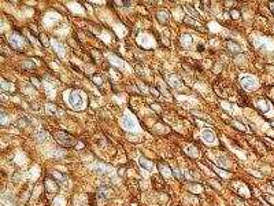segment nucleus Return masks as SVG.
Segmentation results:
<instances>
[{
    "label": "nucleus",
    "mask_w": 274,
    "mask_h": 206,
    "mask_svg": "<svg viewBox=\"0 0 274 206\" xmlns=\"http://www.w3.org/2000/svg\"><path fill=\"white\" fill-rule=\"evenodd\" d=\"M197 49H199V51H204V47L203 45H197Z\"/></svg>",
    "instance_id": "nucleus-28"
},
{
    "label": "nucleus",
    "mask_w": 274,
    "mask_h": 206,
    "mask_svg": "<svg viewBox=\"0 0 274 206\" xmlns=\"http://www.w3.org/2000/svg\"><path fill=\"white\" fill-rule=\"evenodd\" d=\"M158 168H159V171L162 172V175H163V176H166V177H169V176H170L171 169L169 166H166V165H163L162 162H159V164H158Z\"/></svg>",
    "instance_id": "nucleus-9"
},
{
    "label": "nucleus",
    "mask_w": 274,
    "mask_h": 206,
    "mask_svg": "<svg viewBox=\"0 0 274 206\" xmlns=\"http://www.w3.org/2000/svg\"><path fill=\"white\" fill-rule=\"evenodd\" d=\"M54 136H55V139H56V142L59 144L63 146V147H73V146L77 144V139L70 136L69 133H66V132H62V131L55 132Z\"/></svg>",
    "instance_id": "nucleus-1"
},
{
    "label": "nucleus",
    "mask_w": 274,
    "mask_h": 206,
    "mask_svg": "<svg viewBox=\"0 0 274 206\" xmlns=\"http://www.w3.org/2000/svg\"><path fill=\"white\" fill-rule=\"evenodd\" d=\"M115 4H118V6H126V7H129L132 3H130V2H117Z\"/></svg>",
    "instance_id": "nucleus-25"
},
{
    "label": "nucleus",
    "mask_w": 274,
    "mask_h": 206,
    "mask_svg": "<svg viewBox=\"0 0 274 206\" xmlns=\"http://www.w3.org/2000/svg\"><path fill=\"white\" fill-rule=\"evenodd\" d=\"M69 103L74 109H81L82 105H84V99H82V96L78 91H73L71 95L69 96Z\"/></svg>",
    "instance_id": "nucleus-2"
},
{
    "label": "nucleus",
    "mask_w": 274,
    "mask_h": 206,
    "mask_svg": "<svg viewBox=\"0 0 274 206\" xmlns=\"http://www.w3.org/2000/svg\"><path fill=\"white\" fill-rule=\"evenodd\" d=\"M114 195V191H113V188H110V187H100L97 190V197L99 198H104V199H108V198H111Z\"/></svg>",
    "instance_id": "nucleus-5"
},
{
    "label": "nucleus",
    "mask_w": 274,
    "mask_h": 206,
    "mask_svg": "<svg viewBox=\"0 0 274 206\" xmlns=\"http://www.w3.org/2000/svg\"><path fill=\"white\" fill-rule=\"evenodd\" d=\"M156 19L160 22V24H166V22L170 19L169 11H164V10H162V11H158V12H156Z\"/></svg>",
    "instance_id": "nucleus-6"
},
{
    "label": "nucleus",
    "mask_w": 274,
    "mask_h": 206,
    "mask_svg": "<svg viewBox=\"0 0 274 206\" xmlns=\"http://www.w3.org/2000/svg\"><path fill=\"white\" fill-rule=\"evenodd\" d=\"M150 91H151V94L155 95V96H156V98H159V96H160V92L158 91L156 88H150Z\"/></svg>",
    "instance_id": "nucleus-23"
},
{
    "label": "nucleus",
    "mask_w": 274,
    "mask_h": 206,
    "mask_svg": "<svg viewBox=\"0 0 274 206\" xmlns=\"http://www.w3.org/2000/svg\"><path fill=\"white\" fill-rule=\"evenodd\" d=\"M152 183H155V188H158V190H160V188H162V185H160V184H162V181L158 180V179L155 177V176L152 177Z\"/></svg>",
    "instance_id": "nucleus-16"
},
{
    "label": "nucleus",
    "mask_w": 274,
    "mask_h": 206,
    "mask_svg": "<svg viewBox=\"0 0 274 206\" xmlns=\"http://www.w3.org/2000/svg\"><path fill=\"white\" fill-rule=\"evenodd\" d=\"M52 177L56 179V180H59V181H62V183L66 181V176H65V175H62L61 172H56V171L52 172Z\"/></svg>",
    "instance_id": "nucleus-13"
},
{
    "label": "nucleus",
    "mask_w": 274,
    "mask_h": 206,
    "mask_svg": "<svg viewBox=\"0 0 274 206\" xmlns=\"http://www.w3.org/2000/svg\"><path fill=\"white\" fill-rule=\"evenodd\" d=\"M185 10H186V11H189V12H191V14H192L193 16H196V18H199V14H197V12H195L193 10H192V7H189V6H186Z\"/></svg>",
    "instance_id": "nucleus-20"
},
{
    "label": "nucleus",
    "mask_w": 274,
    "mask_h": 206,
    "mask_svg": "<svg viewBox=\"0 0 274 206\" xmlns=\"http://www.w3.org/2000/svg\"><path fill=\"white\" fill-rule=\"evenodd\" d=\"M227 48H229V51L232 52V54H239V52L241 51L240 45L236 44L234 41H227Z\"/></svg>",
    "instance_id": "nucleus-7"
},
{
    "label": "nucleus",
    "mask_w": 274,
    "mask_h": 206,
    "mask_svg": "<svg viewBox=\"0 0 274 206\" xmlns=\"http://www.w3.org/2000/svg\"><path fill=\"white\" fill-rule=\"evenodd\" d=\"M22 66H24L25 69H33V68H34V63H32V62H25Z\"/></svg>",
    "instance_id": "nucleus-24"
},
{
    "label": "nucleus",
    "mask_w": 274,
    "mask_h": 206,
    "mask_svg": "<svg viewBox=\"0 0 274 206\" xmlns=\"http://www.w3.org/2000/svg\"><path fill=\"white\" fill-rule=\"evenodd\" d=\"M92 80H93V82L96 85H101V78L100 77H97V76H93V77H92Z\"/></svg>",
    "instance_id": "nucleus-21"
},
{
    "label": "nucleus",
    "mask_w": 274,
    "mask_h": 206,
    "mask_svg": "<svg viewBox=\"0 0 274 206\" xmlns=\"http://www.w3.org/2000/svg\"><path fill=\"white\" fill-rule=\"evenodd\" d=\"M240 84H241V87L244 88V89H247V91H252V89H255L256 88V81H255V78H252V77H243L241 80H240Z\"/></svg>",
    "instance_id": "nucleus-4"
},
{
    "label": "nucleus",
    "mask_w": 274,
    "mask_h": 206,
    "mask_svg": "<svg viewBox=\"0 0 274 206\" xmlns=\"http://www.w3.org/2000/svg\"><path fill=\"white\" fill-rule=\"evenodd\" d=\"M232 124L234 125V127H237V128H239L240 131H245V127H244L243 124H240V122H237V121H233Z\"/></svg>",
    "instance_id": "nucleus-19"
},
{
    "label": "nucleus",
    "mask_w": 274,
    "mask_h": 206,
    "mask_svg": "<svg viewBox=\"0 0 274 206\" xmlns=\"http://www.w3.org/2000/svg\"><path fill=\"white\" fill-rule=\"evenodd\" d=\"M171 172H173V175L176 176V177L178 179V180H182V175L180 173V171H178L177 168H176V169H171Z\"/></svg>",
    "instance_id": "nucleus-15"
},
{
    "label": "nucleus",
    "mask_w": 274,
    "mask_h": 206,
    "mask_svg": "<svg viewBox=\"0 0 274 206\" xmlns=\"http://www.w3.org/2000/svg\"><path fill=\"white\" fill-rule=\"evenodd\" d=\"M203 139L206 142H210V143L215 140V138H214V135H213V132H211V131H204L203 132Z\"/></svg>",
    "instance_id": "nucleus-12"
},
{
    "label": "nucleus",
    "mask_w": 274,
    "mask_h": 206,
    "mask_svg": "<svg viewBox=\"0 0 274 206\" xmlns=\"http://www.w3.org/2000/svg\"><path fill=\"white\" fill-rule=\"evenodd\" d=\"M272 11H273V14H274V7H273V8H272Z\"/></svg>",
    "instance_id": "nucleus-29"
},
{
    "label": "nucleus",
    "mask_w": 274,
    "mask_h": 206,
    "mask_svg": "<svg viewBox=\"0 0 274 206\" xmlns=\"http://www.w3.org/2000/svg\"><path fill=\"white\" fill-rule=\"evenodd\" d=\"M230 15L233 16V19H239L240 18V12L237 10H230Z\"/></svg>",
    "instance_id": "nucleus-17"
},
{
    "label": "nucleus",
    "mask_w": 274,
    "mask_h": 206,
    "mask_svg": "<svg viewBox=\"0 0 274 206\" xmlns=\"http://www.w3.org/2000/svg\"><path fill=\"white\" fill-rule=\"evenodd\" d=\"M138 161H140V166H141V168H144L145 171H151V169H152V164H151V162L148 161L147 158L140 157V159H138Z\"/></svg>",
    "instance_id": "nucleus-8"
},
{
    "label": "nucleus",
    "mask_w": 274,
    "mask_h": 206,
    "mask_svg": "<svg viewBox=\"0 0 274 206\" xmlns=\"http://www.w3.org/2000/svg\"><path fill=\"white\" fill-rule=\"evenodd\" d=\"M71 68H73V69H74V70H75V72H81V70H80V69H78V68H77V66H74V65H71Z\"/></svg>",
    "instance_id": "nucleus-27"
},
{
    "label": "nucleus",
    "mask_w": 274,
    "mask_h": 206,
    "mask_svg": "<svg viewBox=\"0 0 274 206\" xmlns=\"http://www.w3.org/2000/svg\"><path fill=\"white\" fill-rule=\"evenodd\" d=\"M184 21H185V24H188V25H192V26H195V28H199V29H202V30H204L203 26H200L193 18H191V16H185V19H184Z\"/></svg>",
    "instance_id": "nucleus-10"
},
{
    "label": "nucleus",
    "mask_w": 274,
    "mask_h": 206,
    "mask_svg": "<svg viewBox=\"0 0 274 206\" xmlns=\"http://www.w3.org/2000/svg\"><path fill=\"white\" fill-rule=\"evenodd\" d=\"M181 41H182V45L189 47V45L192 44V37H191L189 35H182L181 36Z\"/></svg>",
    "instance_id": "nucleus-11"
},
{
    "label": "nucleus",
    "mask_w": 274,
    "mask_h": 206,
    "mask_svg": "<svg viewBox=\"0 0 274 206\" xmlns=\"http://www.w3.org/2000/svg\"><path fill=\"white\" fill-rule=\"evenodd\" d=\"M40 40H41V44L44 45V47H48V45H49L48 41H47V36H45V35H41V36H40Z\"/></svg>",
    "instance_id": "nucleus-18"
},
{
    "label": "nucleus",
    "mask_w": 274,
    "mask_h": 206,
    "mask_svg": "<svg viewBox=\"0 0 274 206\" xmlns=\"http://www.w3.org/2000/svg\"><path fill=\"white\" fill-rule=\"evenodd\" d=\"M16 125H18L19 128H24V127H26V125H29V122H28V119H26V117H21L18 119V121H16Z\"/></svg>",
    "instance_id": "nucleus-14"
},
{
    "label": "nucleus",
    "mask_w": 274,
    "mask_h": 206,
    "mask_svg": "<svg viewBox=\"0 0 274 206\" xmlns=\"http://www.w3.org/2000/svg\"><path fill=\"white\" fill-rule=\"evenodd\" d=\"M44 187H45V191H47L48 194H56V192L59 191V184L56 183L55 179H51V177L45 179Z\"/></svg>",
    "instance_id": "nucleus-3"
},
{
    "label": "nucleus",
    "mask_w": 274,
    "mask_h": 206,
    "mask_svg": "<svg viewBox=\"0 0 274 206\" xmlns=\"http://www.w3.org/2000/svg\"><path fill=\"white\" fill-rule=\"evenodd\" d=\"M48 110L51 111V113H56V106H54V105H48Z\"/></svg>",
    "instance_id": "nucleus-26"
},
{
    "label": "nucleus",
    "mask_w": 274,
    "mask_h": 206,
    "mask_svg": "<svg viewBox=\"0 0 274 206\" xmlns=\"http://www.w3.org/2000/svg\"><path fill=\"white\" fill-rule=\"evenodd\" d=\"M30 80H32L33 84H34V87H36V88H40V85H41V84H40V81H38L37 78H36V77H32Z\"/></svg>",
    "instance_id": "nucleus-22"
}]
</instances>
